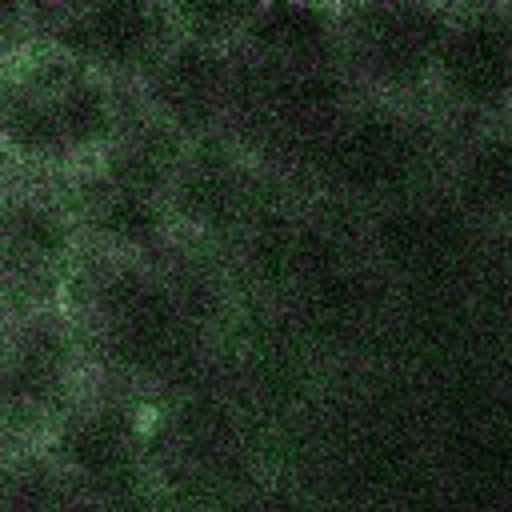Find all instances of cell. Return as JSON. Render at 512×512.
Listing matches in <instances>:
<instances>
[{
    "label": "cell",
    "instance_id": "obj_3",
    "mask_svg": "<svg viewBox=\"0 0 512 512\" xmlns=\"http://www.w3.org/2000/svg\"><path fill=\"white\" fill-rule=\"evenodd\" d=\"M80 332L56 308L0 324V436L12 444L48 440L76 404Z\"/></svg>",
    "mask_w": 512,
    "mask_h": 512
},
{
    "label": "cell",
    "instance_id": "obj_15",
    "mask_svg": "<svg viewBox=\"0 0 512 512\" xmlns=\"http://www.w3.org/2000/svg\"><path fill=\"white\" fill-rule=\"evenodd\" d=\"M168 196H172V204L188 220L216 228V224H224V220L236 216V208L244 200V180L228 164V156L200 148V152H184Z\"/></svg>",
    "mask_w": 512,
    "mask_h": 512
},
{
    "label": "cell",
    "instance_id": "obj_2",
    "mask_svg": "<svg viewBox=\"0 0 512 512\" xmlns=\"http://www.w3.org/2000/svg\"><path fill=\"white\" fill-rule=\"evenodd\" d=\"M68 284L80 296V320L72 324H84L124 372H160L184 356L192 316L156 272L132 260H108L92 272L72 268Z\"/></svg>",
    "mask_w": 512,
    "mask_h": 512
},
{
    "label": "cell",
    "instance_id": "obj_14",
    "mask_svg": "<svg viewBox=\"0 0 512 512\" xmlns=\"http://www.w3.org/2000/svg\"><path fill=\"white\" fill-rule=\"evenodd\" d=\"M468 228L444 204H404L388 220H380V248L392 264L428 272L444 268L464 252Z\"/></svg>",
    "mask_w": 512,
    "mask_h": 512
},
{
    "label": "cell",
    "instance_id": "obj_5",
    "mask_svg": "<svg viewBox=\"0 0 512 512\" xmlns=\"http://www.w3.org/2000/svg\"><path fill=\"white\" fill-rule=\"evenodd\" d=\"M344 88L332 68L280 64L248 56L232 64L228 112L252 140L276 148H316V140L344 116Z\"/></svg>",
    "mask_w": 512,
    "mask_h": 512
},
{
    "label": "cell",
    "instance_id": "obj_12",
    "mask_svg": "<svg viewBox=\"0 0 512 512\" xmlns=\"http://www.w3.org/2000/svg\"><path fill=\"white\" fill-rule=\"evenodd\" d=\"M72 220L80 232H92L100 244H108L116 256L148 252L164 240L168 228V204L164 196H148L136 188H124L96 168L76 184V196L68 200Z\"/></svg>",
    "mask_w": 512,
    "mask_h": 512
},
{
    "label": "cell",
    "instance_id": "obj_10",
    "mask_svg": "<svg viewBox=\"0 0 512 512\" xmlns=\"http://www.w3.org/2000/svg\"><path fill=\"white\" fill-rule=\"evenodd\" d=\"M440 84L468 108H500L512 96V16L472 12L448 24L436 52Z\"/></svg>",
    "mask_w": 512,
    "mask_h": 512
},
{
    "label": "cell",
    "instance_id": "obj_11",
    "mask_svg": "<svg viewBox=\"0 0 512 512\" xmlns=\"http://www.w3.org/2000/svg\"><path fill=\"white\" fill-rule=\"evenodd\" d=\"M44 444L60 472L92 488H120L136 472V428L116 404H72Z\"/></svg>",
    "mask_w": 512,
    "mask_h": 512
},
{
    "label": "cell",
    "instance_id": "obj_4",
    "mask_svg": "<svg viewBox=\"0 0 512 512\" xmlns=\"http://www.w3.org/2000/svg\"><path fill=\"white\" fill-rule=\"evenodd\" d=\"M76 220L68 200H56L32 184L0 188V308L24 316L52 308L56 292L72 276Z\"/></svg>",
    "mask_w": 512,
    "mask_h": 512
},
{
    "label": "cell",
    "instance_id": "obj_7",
    "mask_svg": "<svg viewBox=\"0 0 512 512\" xmlns=\"http://www.w3.org/2000/svg\"><path fill=\"white\" fill-rule=\"evenodd\" d=\"M448 20L436 8L412 4H384V8H356L348 16V56L352 64L380 88H412L436 68L440 40Z\"/></svg>",
    "mask_w": 512,
    "mask_h": 512
},
{
    "label": "cell",
    "instance_id": "obj_6",
    "mask_svg": "<svg viewBox=\"0 0 512 512\" xmlns=\"http://www.w3.org/2000/svg\"><path fill=\"white\" fill-rule=\"evenodd\" d=\"M32 28H40V44H52L108 84L116 76H144V68L176 40L172 12L152 4L32 8Z\"/></svg>",
    "mask_w": 512,
    "mask_h": 512
},
{
    "label": "cell",
    "instance_id": "obj_1",
    "mask_svg": "<svg viewBox=\"0 0 512 512\" xmlns=\"http://www.w3.org/2000/svg\"><path fill=\"white\" fill-rule=\"evenodd\" d=\"M112 84L52 44H24L0 60V152L24 168H72L96 160L116 128Z\"/></svg>",
    "mask_w": 512,
    "mask_h": 512
},
{
    "label": "cell",
    "instance_id": "obj_17",
    "mask_svg": "<svg viewBox=\"0 0 512 512\" xmlns=\"http://www.w3.org/2000/svg\"><path fill=\"white\" fill-rule=\"evenodd\" d=\"M4 460H8V440L0 436V468H4Z\"/></svg>",
    "mask_w": 512,
    "mask_h": 512
},
{
    "label": "cell",
    "instance_id": "obj_16",
    "mask_svg": "<svg viewBox=\"0 0 512 512\" xmlns=\"http://www.w3.org/2000/svg\"><path fill=\"white\" fill-rule=\"evenodd\" d=\"M460 192L480 212H512V136H488L468 148Z\"/></svg>",
    "mask_w": 512,
    "mask_h": 512
},
{
    "label": "cell",
    "instance_id": "obj_8",
    "mask_svg": "<svg viewBox=\"0 0 512 512\" xmlns=\"http://www.w3.org/2000/svg\"><path fill=\"white\" fill-rule=\"evenodd\" d=\"M144 96L160 124L176 136H204L228 112V80L232 64L216 44L204 40H172L144 68Z\"/></svg>",
    "mask_w": 512,
    "mask_h": 512
},
{
    "label": "cell",
    "instance_id": "obj_18",
    "mask_svg": "<svg viewBox=\"0 0 512 512\" xmlns=\"http://www.w3.org/2000/svg\"><path fill=\"white\" fill-rule=\"evenodd\" d=\"M0 188H4V152H0Z\"/></svg>",
    "mask_w": 512,
    "mask_h": 512
},
{
    "label": "cell",
    "instance_id": "obj_13",
    "mask_svg": "<svg viewBox=\"0 0 512 512\" xmlns=\"http://www.w3.org/2000/svg\"><path fill=\"white\" fill-rule=\"evenodd\" d=\"M252 48V56L280 60V64H308V68H332L340 28L320 8L300 4H272L252 12V20L240 32Z\"/></svg>",
    "mask_w": 512,
    "mask_h": 512
},
{
    "label": "cell",
    "instance_id": "obj_9",
    "mask_svg": "<svg viewBox=\"0 0 512 512\" xmlns=\"http://www.w3.org/2000/svg\"><path fill=\"white\" fill-rule=\"evenodd\" d=\"M316 168L360 196L396 188L416 164V136L392 112H352L340 116L312 148Z\"/></svg>",
    "mask_w": 512,
    "mask_h": 512
}]
</instances>
